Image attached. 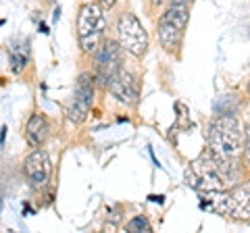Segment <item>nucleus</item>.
Returning a JSON list of instances; mask_svg holds the SVG:
<instances>
[{"mask_svg":"<svg viewBox=\"0 0 250 233\" xmlns=\"http://www.w3.org/2000/svg\"><path fill=\"white\" fill-rule=\"evenodd\" d=\"M208 150L219 156H240L244 142H242V127L233 115H217L208 121L205 131Z\"/></svg>","mask_w":250,"mask_h":233,"instance_id":"nucleus-1","label":"nucleus"},{"mask_svg":"<svg viewBox=\"0 0 250 233\" xmlns=\"http://www.w3.org/2000/svg\"><path fill=\"white\" fill-rule=\"evenodd\" d=\"M106 17L98 2H83L77 11V42L83 54L94 57L104 40Z\"/></svg>","mask_w":250,"mask_h":233,"instance_id":"nucleus-2","label":"nucleus"},{"mask_svg":"<svg viewBox=\"0 0 250 233\" xmlns=\"http://www.w3.org/2000/svg\"><path fill=\"white\" fill-rule=\"evenodd\" d=\"M186 183L194 188L196 192H219L228 190L221 179L215 165V156L208 148L200 154L198 158H194L186 169Z\"/></svg>","mask_w":250,"mask_h":233,"instance_id":"nucleus-3","label":"nucleus"},{"mask_svg":"<svg viewBox=\"0 0 250 233\" xmlns=\"http://www.w3.org/2000/svg\"><path fill=\"white\" fill-rule=\"evenodd\" d=\"M115 32H117V40H119L121 48L125 52H129L131 57L136 58H142L146 50H148V34L134 13H121L119 19H117V25H115Z\"/></svg>","mask_w":250,"mask_h":233,"instance_id":"nucleus-4","label":"nucleus"},{"mask_svg":"<svg viewBox=\"0 0 250 233\" xmlns=\"http://www.w3.org/2000/svg\"><path fill=\"white\" fill-rule=\"evenodd\" d=\"M94 94H96V75L90 71L80 73L75 81V90H73V98L67 106V119L73 125H80L85 121L90 108L94 104Z\"/></svg>","mask_w":250,"mask_h":233,"instance_id":"nucleus-5","label":"nucleus"},{"mask_svg":"<svg viewBox=\"0 0 250 233\" xmlns=\"http://www.w3.org/2000/svg\"><path fill=\"white\" fill-rule=\"evenodd\" d=\"M123 48L119 40H113V38H104L103 44H100V48L96 50L94 54V58H96V81L106 88L108 79L119 71L123 67Z\"/></svg>","mask_w":250,"mask_h":233,"instance_id":"nucleus-6","label":"nucleus"},{"mask_svg":"<svg viewBox=\"0 0 250 233\" xmlns=\"http://www.w3.org/2000/svg\"><path fill=\"white\" fill-rule=\"evenodd\" d=\"M231 216L236 221L250 219V181H240L225 190L221 216Z\"/></svg>","mask_w":250,"mask_h":233,"instance_id":"nucleus-7","label":"nucleus"},{"mask_svg":"<svg viewBox=\"0 0 250 233\" xmlns=\"http://www.w3.org/2000/svg\"><path fill=\"white\" fill-rule=\"evenodd\" d=\"M23 171H25V177L34 190L46 188L52 175V162L48 152L42 148H36L31 154H27L25 162H23Z\"/></svg>","mask_w":250,"mask_h":233,"instance_id":"nucleus-8","label":"nucleus"},{"mask_svg":"<svg viewBox=\"0 0 250 233\" xmlns=\"http://www.w3.org/2000/svg\"><path fill=\"white\" fill-rule=\"evenodd\" d=\"M106 90L111 92V96L117 98L125 106H136L140 98V83L134 77V73H129L125 67H121L106 83Z\"/></svg>","mask_w":250,"mask_h":233,"instance_id":"nucleus-9","label":"nucleus"},{"mask_svg":"<svg viewBox=\"0 0 250 233\" xmlns=\"http://www.w3.org/2000/svg\"><path fill=\"white\" fill-rule=\"evenodd\" d=\"M25 137L31 148H42L50 137V121L42 113H31L25 123Z\"/></svg>","mask_w":250,"mask_h":233,"instance_id":"nucleus-10","label":"nucleus"},{"mask_svg":"<svg viewBox=\"0 0 250 233\" xmlns=\"http://www.w3.org/2000/svg\"><path fill=\"white\" fill-rule=\"evenodd\" d=\"M156 34H159V42L163 46L165 52H171L175 54L182 46V40H184V29H179L171 23H165V21H159L156 23Z\"/></svg>","mask_w":250,"mask_h":233,"instance_id":"nucleus-11","label":"nucleus"},{"mask_svg":"<svg viewBox=\"0 0 250 233\" xmlns=\"http://www.w3.org/2000/svg\"><path fill=\"white\" fill-rule=\"evenodd\" d=\"M29 63V42H13L9 46V65L13 73H21Z\"/></svg>","mask_w":250,"mask_h":233,"instance_id":"nucleus-12","label":"nucleus"},{"mask_svg":"<svg viewBox=\"0 0 250 233\" xmlns=\"http://www.w3.org/2000/svg\"><path fill=\"white\" fill-rule=\"evenodd\" d=\"M159 21L171 23V25H175L186 32L188 21H190V4H169V9L161 15Z\"/></svg>","mask_w":250,"mask_h":233,"instance_id":"nucleus-13","label":"nucleus"},{"mask_svg":"<svg viewBox=\"0 0 250 233\" xmlns=\"http://www.w3.org/2000/svg\"><path fill=\"white\" fill-rule=\"evenodd\" d=\"M125 231H129V233H138V231L150 233V231H152V225H150V221H148L144 214H138V216H134V219H131L127 225H125Z\"/></svg>","mask_w":250,"mask_h":233,"instance_id":"nucleus-14","label":"nucleus"},{"mask_svg":"<svg viewBox=\"0 0 250 233\" xmlns=\"http://www.w3.org/2000/svg\"><path fill=\"white\" fill-rule=\"evenodd\" d=\"M244 158H246V162L250 165V125L244 131Z\"/></svg>","mask_w":250,"mask_h":233,"instance_id":"nucleus-15","label":"nucleus"},{"mask_svg":"<svg viewBox=\"0 0 250 233\" xmlns=\"http://www.w3.org/2000/svg\"><path fill=\"white\" fill-rule=\"evenodd\" d=\"M148 200L154 202V204H165V196H163V194H150Z\"/></svg>","mask_w":250,"mask_h":233,"instance_id":"nucleus-16","label":"nucleus"},{"mask_svg":"<svg viewBox=\"0 0 250 233\" xmlns=\"http://www.w3.org/2000/svg\"><path fill=\"white\" fill-rule=\"evenodd\" d=\"M98 4L103 6V9H113V6L117 4V0H98Z\"/></svg>","mask_w":250,"mask_h":233,"instance_id":"nucleus-17","label":"nucleus"},{"mask_svg":"<svg viewBox=\"0 0 250 233\" xmlns=\"http://www.w3.org/2000/svg\"><path fill=\"white\" fill-rule=\"evenodd\" d=\"M4 137H6V125H2V129H0V146L4 144Z\"/></svg>","mask_w":250,"mask_h":233,"instance_id":"nucleus-18","label":"nucleus"},{"mask_svg":"<svg viewBox=\"0 0 250 233\" xmlns=\"http://www.w3.org/2000/svg\"><path fill=\"white\" fill-rule=\"evenodd\" d=\"M38 29H40V34H44V36H46V34H50V32H48V25H46V23H40V25H38Z\"/></svg>","mask_w":250,"mask_h":233,"instance_id":"nucleus-19","label":"nucleus"},{"mask_svg":"<svg viewBox=\"0 0 250 233\" xmlns=\"http://www.w3.org/2000/svg\"><path fill=\"white\" fill-rule=\"evenodd\" d=\"M59 17H61V6H59L57 11H54V17H52V19H54V21H59Z\"/></svg>","mask_w":250,"mask_h":233,"instance_id":"nucleus-20","label":"nucleus"},{"mask_svg":"<svg viewBox=\"0 0 250 233\" xmlns=\"http://www.w3.org/2000/svg\"><path fill=\"white\" fill-rule=\"evenodd\" d=\"M150 2H152L154 6H159V4H163V2H167V0H150Z\"/></svg>","mask_w":250,"mask_h":233,"instance_id":"nucleus-21","label":"nucleus"},{"mask_svg":"<svg viewBox=\"0 0 250 233\" xmlns=\"http://www.w3.org/2000/svg\"><path fill=\"white\" fill-rule=\"evenodd\" d=\"M0 211H2V200H0Z\"/></svg>","mask_w":250,"mask_h":233,"instance_id":"nucleus-22","label":"nucleus"},{"mask_svg":"<svg viewBox=\"0 0 250 233\" xmlns=\"http://www.w3.org/2000/svg\"><path fill=\"white\" fill-rule=\"evenodd\" d=\"M248 94H250V81H248Z\"/></svg>","mask_w":250,"mask_h":233,"instance_id":"nucleus-23","label":"nucleus"}]
</instances>
